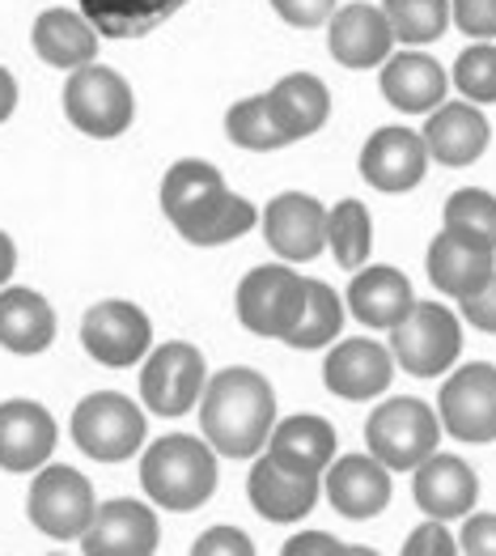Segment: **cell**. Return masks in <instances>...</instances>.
I'll list each match as a JSON object with an SVG mask.
<instances>
[{
	"label": "cell",
	"instance_id": "ac0fdd59",
	"mask_svg": "<svg viewBox=\"0 0 496 556\" xmlns=\"http://www.w3.org/2000/svg\"><path fill=\"white\" fill-rule=\"evenodd\" d=\"M391 378L395 353H386L378 340H340L322 362V382L340 400H378Z\"/></svg>",
	"mask_w": 496,
	"mask_h": 556
},
{
	"label": "cell",
	"instance_id": "6da1fadb",
	"mask_svg": "<svg viewBox=\"0 0 496 556\" xmlns=\"http://www.w3.org/2000/svg\"><path fill=\"white\" fill-rule=\"evenodd\" d=\"M162 208L191 247H221L255 226V208L229 191L217 166L200 157H182L166 170Z\"/></svg>",
	"mask_w": 496,
	"mask_h": 556
},
{
	"label": "cell",
	"instance_id": "3957f363",
	"mask_svg": "<svg viewBox=\"0 0 496 556\" xmlns=\"http://www.w3.org/2000/svg\"><path fill=\"white\" fill-rule=\"evenodd\" d=\"M140 484L162 510H200L217 493V451L187 433H166L144 451Z\"/></svg>",
	"mask_w": 496,
	"mask_h": 556
},
{
	"label": "cell",
	"instance_id": "7bdbcfd3",
	"mask_svg": "<svg viewBox=\"0 0 496 556\" xmlns=\"http://www.w3.org/2000/svg\"><path fill=\"white\" fill-rule=\"evenodd\" d=\"M344 553H348V544H340L335 535H327V531H306V535L289 540L280 556H344Z\"/></svg>",
	"mask_w": 496,
	"mask_h": 556
},
{
	"label": "cell",
	"instance_id": "d4e9b609",
	"mask_svg": "<svg viewBox=\"0 0 496 556\" xmlns=\"http://www.w3.org/2000/svg\"><path fill=\"white\" fill-rule=\"evenodd\" d=\"M264 98H268L271 119H276V128L284 132L289 144L302 137H315L331 115V93L315 73H289Z\"/></svg>",
	"mask_w": 496,
	"mask_h": 556
},
{
	"label": "cell",
	"instance_id": "603a6c76",
	"mask_svg": "<svg viewBox=\"0 0 496 556\" xmlns=\"http://www.w3.org/2000/svg\"><path fill=\"white\" fill-rule=\"evenodd\" d=\"M327 502L344 518H373L391 502V476L373 455H348L327 467Z\"/></svg>",
	"mask_w": 496,
	"mask_h": 556
},
{
	"label": "cell",
	"instance_id": "52a82bcc",
	"mask_svg": "<svg viewBox=\"0 0 496 556\" xmlns=\"http://www.w3.org/2000/svg\"><path fill=\"white\" fill-rule=\"evenodd\" d=\"M391 353H395V366H404L416 378L446 374L462 353V324L446 306L416 302L404 319L391 327Z\"/></svg>",
	"mask_w": 496,
	"mask_h": 556
},
{
	"label": "cell",
	"instance_id": "ee69618b",
	"mask_svg": "<svg viewBox=\"0 0 496 556\" xmlns=\"http://www.w3.org/2000/svg\"><path fill=\"white\" fill-rule=\"evenodd\" d=\"M13 111H17V81H13L9 68H0V124H4Z\"/></svg>",
	"mask_w": 496,
	"mask_h": 556
},
{
	"label": "cell",
	"instance_id": "484cf974",
	"mask_svg": "<svg viewBox=\"0 0 496 556\" xmlns=\"http://www.w3.org/2000/svg\"><path fill=\"white\" fill-rule=\"evenodd\" d=\"M55 340V311L35 289H0V349L17 357H35Z\"/></svg>",
	"mask_w": 496,
	"mask_h": 556
},
{
	"label": "cell",
	"instance_id": "e575fe53",
	"mask_svg": "<svg viewBox=\"0 0 496 556\" xmlns=\"http://www.w3.org/2000/svg\"><path fill=\"white\" fill-rule=\"evenodd\" d=\"M446 226L450 230H467L475 238H484L488 247H496V195L484 187H458L446 200Z\"/></svg>",
	"mask_w": 496,
	"mask_h": 556
},
{
	"label": "cell",
	"instance_id": "2e32d148",
	"mask_svg": "<svg viewBox=\"0 0 496 556\" xmlns=\"http://www.w3.org/2000/svg\"><path fill=\"white\" fill-rule=\"evenodd\" d=\"M157 514L144 502L119 497L106 502L93 514L90 531L81 535V553L86 556H153L157 553Z\"/></svg>",
	"mask_w": 496,
	"mask_h": 556
},
{
	"label": "cell",
	"instance_id": "83f0119b",
	"mask_svg": "<svg viewBox=\"0 0 496 556\" xmlns=\"http://www.w3.org/2000/svg\"><path fill=\"white\" fill-rule=\"evenodd\" d=\"M348 306L365 327H395L416 306L411 280L399 268H361L348 285Z\"/></svg>",
	"mask_w": 496,
	"mask_h": 556
},
{
	"label": "cell",
	"instance_id": "ffe728a7",
	"mask_svg": "<svg viewBox=\"0 0 496 556\" xmlns=\"http://www.w3.org/2000/svg\"><path fill=\"white\" fill-rule=\"evenodd\" d=\"M420 137H424V149H429L433 162H442V166H471L488 149L493 128H488V119H484V111L475 102H442L429 115Z\"/></svg>",
	"mask_w": 496,
	"mask_h": 556
},
{
	"label": "cell",
	"instance_id": "d6986e66",
	"mask_svg": "<svg viewBox=\"0 0 496 556\" xmlns=\"http://www.w3.org/2000/svg\"><path fill=\"white\" fill-rule=\"evenodd\" d=\"M55 451V420L35 400L0 404V467L4 471H39Z\"/></svg>",
	"mask_w": 496,
	"mask_h": 556
},
{
	"label": "cell",
	"instance_id": "ab89813d",
	"mask_svg": "<svg viewBox=\"0 0 496 556\" xmlns=\"http://www.w3.org/2000/svg\"><path fill=\"white\" fill-rule=\"evenodd\" d=\"M271 9H276L289 26H297V30H315V26H322V22H331L335 0H271Z\"/></svg>",
	"mask_w": 496,
	"mask_h": 556
},
{
	"label": "cell",
	"instance_id": "4fadbf2b",
	"mask_svg": "<svg viewBox=\"0 0 496 556\" xmlns=\"http://www.w3.org/2000/svg\"><path fill=\"white\" fill-rule=\"evenodd\" d=\"M246 497L251 506L264 514L268 522H297L315 510L318 502V471H302V467L284 464L276 455H259L251 464V480H246Z\"/></svg>",
	"mask_w": 496,
	"mask_h": 556
},
{
	"label": "cell",
	"instance_id": "8d00e7d4",
	"mask_svg": "<svg viewBox=\"0 0 496 556\" xmlns=\"http://www.w3.org/2000/svg\"><path fill=\"white\" fill-rule=\"evenodd\" d=\"M454 26L475 43L496 39V0H454Z\"/></svg>",
	"mask_w": 496,
	"mask_h": 556
},
{
	"label": "cell",
	"instance_id": "9c48e42d",
	"mask_svg": "<svg viewBox=\"0 0 496 556\" xmlns=\"http://www.w3.org/2000/svg\"><path fill=\"white\" fill-rule=\"evenodd\" d=\"M98 502H93V484L73 471V467L55 464L39 467L35 484H30V522L51 535V540H81L90 531Z\"/></svg>",
	"mask_w": 496,
	"mask_h": 556
},
{
	"label": "cell",
	"instance_id": "74e56055",
	"mask_svg": "<svg viewBox=\"0 0 496 556\" xmlns=\"http://www.w3.org/2000/svg\"><path fill=\"white\" fill-rule=\"evenodd\" d=\"M191 556H255V544L238 527H213L191 544Z\"/></svg>",
	"mask_w": 496,
	"mask_h": 556
},
{
	"label": "cell",
	"instance_id": "f1b7e54d",
	"mask_svg": "<svg viewBox=\"0 0 496 556\" xmlns=\"http://www.w3.org/2000/svg\"><path fill=\"white\" fill-rule=\"evenodd\" d=\"M268 451L276 459H284V464L322 476L331 467V459H335V429H331V420L310 417V413L284 417L271 425Z\"/></svg>",
	"mask_w": 496,
	"mask_h": 556
},
{
	"label": "cell",
	"instance_id": "9a60e30c",
	"mask_svg": "<svg viewBox=\"0 0 496 556\" xmlns=\"http://www.w3.org/2000/svg\"><path fill=\"white\" fill-rule=\"evenodd\" d=\"M496 273V247L467 230H446L433 238L429 247V280L450 293V298H471L475 289H484L488 277Z\"/></svg>",
	"mask_w": 496,
	"mask_h": 556
},
{
	"label": "cell",
	"instance_id": "8992f818",
	"mask_svg": "<svg viewBox=\"0 0 496 556\" xmlns=\"http://www.w3.org/2000/svg\"><path fill=\"white\" fill-rule=\"evenodd\" d=\"M73 442L98 464H124L144 446V413L119 391H93L73 413Z\"/></svg>",
	"mask_w": 496,
	"mask_h": 556
},
{
	"label": "cell",
	"instance_id": "f35d334b",
	"mask_svg": "<svg viewBox=\"0 0 496 556\" xmlns=\"http://www.w3.org/2000/svg\"><path fill=\"white\" fill-rule=\"evenodd\" d=\"M454 553H458V544H454V535L446 531L442 518L416 527L404 544V556H454Z\"/></svg>",
	"mask_w": 496,
	"mask_h": 556
},
{
	"label": "cell",
	"instance_id": "277c9868",
	"mask_svg": "<svg viewBox=\"0 0 496 556\" xmlns=\"http://www.w3.org/2000/svg\"><path fill=\"white\" fill-rule=\"evenodd\" d=\"M64 115L68 124L93 140H115L132 128L136 115V98L132 86L106 68V64H86V68H73L68 73V86H64Z\"/></svg>",
	"mask_w": 496,
	"mask_h": 556
},
{
	"label": "cell",
	"instance_id": "cb8c5ba5",
	"mask_svg": "<svg viewBox=\"0 0 496 556\" xmlns=\"http://www.w3.org/2000/svg\"><path fill=\"white\" fill-rule=\"evenodd\" d=\"M382 93L391 106H399L404 115H424V111H437L442 98H446V68L433 60V55H420V51H399V55H386V68H382Z\"/></svg>",
	"mask_w": 496,
	"mask_h": 556
},
{
	"label": "cell",
	"instance_id": "7a4b0ae2",
	"mask_svg": "<svg viewBox=\"0 0 496 556\" xmlns=\"http://www.w3.org/2000/svg\"><path fill=\"white\" fill-rule=\"evenodd\" d=\"M200 425L217 455L251 459L268 446L276 425V391L259 370L229 366L204 382L200 395Z\"/></svg>",
	"mask_w": 496,
	"mask_h": 556
},
{
	"label": "cell",
	"instance_id": "5b68a950",
	"mask_svg": "<svg viewBox=\"0 0 496 556\" xmlns=\"http://www.w3.org/2000/svg\"><path fill=\"white\" fill-rule=\"evenodd\" d=\"M365 442H369V455L386 471H416L437 451L442 420L420 400H407V395L386 400L382 408H373V417L365 425Z\"/></svg>",
	"mask_w": 496,
	"mask_h": 556
},
{
	"label": "cell",
	"instance_id": "30bf717a",
	"mask_svg": "<svg viewBox=\"0 0 496 556\" xmlns=\"http://www.w3.org/2000/svg\"><path fill=\"white\" fill-rule=\"evenodd\" d=\"M204 382H208L204 353L195 344L170 340L149 353V362L140 370V395L157 417H182L200 404Z\"/></svg>",
	"mask_w": 496,
	"mask_h": 556
},
{
	"label": "cell",
	"instance_id": "e0dca14e",
	"mask_svg": "<svg viewBox=\"0 0 496 556\" xmlns=\"http://www.w3.org/2000/svg\"><path fill=\"white\" fill-rule=\"evenodd\" d=\"M424 170H429V149H424L420 132H411V128H378L373 137L365 140L361 175L369 187L399 195V191H411L420 184Z\"/></svg>",
	"mask_w": 496,
	"mask_h": 556
},
{
	"label": "cell",
	"instance_id": "1f68e13d",
	"mask_svg": "<svg viewBox=\"0 0 496 556\" xmlns=\"http://www.w3.org/2000/svg\"><path fill=\"white\" fill-rule=\"evenodd\" d=\"M340 327H344L340 293L331 285H322V280H310L306 285V311H302L297 327L284 336V344H293V349H322V344H331L340 336Z\"/></svg>",
	"mask_w": 496,
	"mask_h": 556
},
{
	"label": "cell",
	"instance_id": "f6af8a7d",
	"mask_svg": "<svg viewBox=\"0 0 496 556\" xmlns=\"http://www.w3.org/2000/svg\"><path fill=\"white\" fill-rule=\"evenodd\" d=\"M13 268H17V247H13V238L0 230V289H4V280L13 277Z\"/></svg>",
	"mask_w": 496,
	"mask_h": 556
},
{
	"label": "cell",
	"instance_id": "b9f144b4",
	"mask_svg": "<svg viewBox=\"0 0 496 556\" xmlns=\"http://www.w3.org/2000/svg\"><path fill=\"white\" fill-rule=\"evenodd\" d=\"M462 315H467V324H475L480 331H493L496 336V273L488 277L484 289H475L471 298H462Z\"/></svg>",
	"mask_w": 496,
	"mask_h": 556
},
{
	"label": "cell",
	"instance_id": "d6a6232c",
	"mask_svg": "<svg viewBox=\"0 0 496 556\" xmlns=\"http://www.w3.org/2000/svg\"><path fill=\"white\" fill-rule=\"evenodd\" d=\"M382 13L391 22V35L411 47L442 39L450 26V0H386Z\"/></svg>",
	"mask_w": 496,
	"mask_h": 556
},
{
	"label": "cell",
	"instance_id": "ba28073f",
	"mask_svg": "<svg viewBox=\"0 0 496 556\" xmlns=\"http://www.w3.org/2000/svg\"><path fill=\"white\" fill-rule=\"evenodd\" d=\"M306 285L310 280L284 264H268V268H255L246 273L238 285V319L246 331L255 336H268V340H284L302 311H306Z\"/></svg>",
	"mask_w": 496,
	"mask_h": 556
},
{
	"label": "cell",
	"instance_id": "f546056e",
	"mask_svg": "<svg viewBox=\"0 0 496 556\" xmlns=\"http://www.w3.org/2000/svg\"><path fill=\"white\" fill-rule=\"evenodd\" d=\"M187 0H81V13L90 17L98 35L111 39H140L157 30L166 17H175Z\"/></svg>",
	"mask_w": 496,
	"mask_h": 556
},
{
	"label": "cell",
	"instance_id": "4dcf8cb0",
	"mask_svg": "<svg viewBox=\"0 0 496 556\" xmlns=\"http://www.w3.org/2000/svg\"><path fill=\"white\" fill-rule=\"evenodd\" d=\"M327 247L335 251V264L344 273H357L369 260L373 247V226L361 200H340L335 208H327Z\"/></svg>",
	"mask_w": 496,
	"mask_h": 556
},
{
	"label": "cell",
	"instance_id": "8fae6325",
	"mask_svg": "<svg viewBox=\"0 0 496 556\" xmlns=\"http://www.w3.org/2000/svg\"><path fill=\"white\" fill-rule=\"evenodd\" d=\"M437 408H442V425L458 442H471V446L496 442V366L475 362L454 370L442 387Z\"/></svg>",
	"mask_w": 496,
	"mask_h": 556
},
{
	"label": "cell",
	"instance_id": "7c38bea8",
	"mask_svg": "<svg viewBox=\"0 0 496 556\" xmlns=\"http://www.w3.org/2000/svg\"><path fill=\"white\" fill-rule=\"evenodd\" d=\"M149 340H153V324L132 302H98L81 319L86 353L98 366H111V370L136 366L149 353Z\"/></svg>",
	"mask_w": 496,
	"mask_h": 556
},
{
	"label": "cell",
	"instance_id": "836d02e7",
	"mask_svg": "<svg viewBox=\"0 0 496 556\" xmlns=\"http://www.w3.org/2000/svg\"><path fill=\"white\" fill-rule=\"evenodd\" d=\"M226 132L233 144L255 149V153H271V149H280V144H289L284 132L276 128V119H271L268 98H264V93H259V98H242V102L229 106Z\"/></svg>",
	"mask_w": 496,
	"mask_h": 556
},
{
	"label": "cell",
	"instance_id": "5bb4252c",
	"mask_svg": "<svg viewBox=\"0 0 496 556\" xmlns=\"http://www.w3.org/2000/svg\"><path fill=\"white\" fill-rule=\"evenodd\" d=\"M264 233L284 264H306L327 247V208L306 191H284L264 213Z\"/></svg>",
	"mask_w": 496,
	"mask_h": 556
},
{
	"label": "cell",
	"instance_id": "60d3db41",
	"mask_svg": "<svg viewBox=\"0 0 496 556\" xmlns=\"http://www.w3.org/2000/svg\"><path fill=\"white\" fill-rule=\"evenodd\" d=\"M458 553L496 556V514H471L458 535Z\"/></svg>",
	"mask_w": 496,
	"mask_h": 556
},
{
	"label": "cell",
	"instance_id": "7402d4cb",
	"mask_svg": "<svg viewBox=\"0 0 496 556\" xmlns=\"http://www.w3.org/2000/svg\"><path fill=\"white\" fill-rule=\"evenodd\" d=\"M391 22L378 4H348L340 13H331V30L327 47L344 68H378L391 55Z\"/></svg>",
	"mask_w": 496,
	"mask_h": 556
},
{
	"label": "cell",
	"instance_id": "d590c367",
	"mask_svg": "<svg viewBox=\"0 0 496 556\" xmlns=\"http://www.w3.org/2000/svg\"><path fill=\"white\" fill-rule=\"evenodd\" d=\"M454 86L467 102H496V47L471 43L454 60Z\"/></svg>",
	"mask_w": 496,
	"mask_h": 556
},
{
	"label": "cell",
	"instance_id": "44dd1931",
	"mask_svg": "<svg viewBox=\"0 0 496 556\" xmlns=\"http://www.w3.org/2000/svg\"><path fill=\"white\" fill-rule=\"evenodd\" d=\"M411 497L416 506L429 514V518H467L475 510V497H480V484H475V471L454 459V455H429L424 464L416 467L411 476Z\"/></svg>",
	"mask_w": 496,
	"mask_h": 556
},
{
	"label": "cell",
	"instance_id": "4316f807",
	"mask_svg": "<svg viewBox=\"0 0 496 556\" xmlns=\"http://www.w3.org/2000/svg\"><path fill=\"white\" fill-rule=\"evenodd\" d=\"M35 51L51 68H86L98 55V30L86 13L73 9H47L35 17Z\"/></svg>",
	"mask_w": 496,
	"mask_h": 556
}]
</instances>
